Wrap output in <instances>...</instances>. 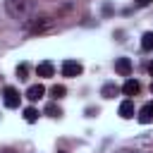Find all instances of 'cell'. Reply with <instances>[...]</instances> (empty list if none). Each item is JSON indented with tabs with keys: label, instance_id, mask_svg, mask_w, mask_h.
<instances>
[{
	"label": "cell",
	"instance_id": "6da1fadb",
	"mask_svg": "<svg viewBox=\"0 0 153 153\" xmlns=\"http://www.w3.org/2000/svg\"><path fill=\"white\" fill-rule=\"evenodd\" d=\"M5 7L10 12L12 19H19V22H29L33 10H36V0H5Z\"/></svg>",
	"mask_w": 153,
	"mask_h": 153
},
{
	"label": "cell",
	"instance_id": "7a4b0ae2",
	"mask_svg": "<svg viewBox=\"0 0 153 153\" xmlns=\"http://www.w3.org/2000/svg\"><path fill=\"white\" fill-rule=\"evenodd\" d=\"M53 26H55L53 17H33L29 24V33H43V31H50Z\"/></svg>",
	"mask_w": 153,
	"mask_h": 153
},
{
	"label": "cell",
	"instance_id": "3957f363",
	"mask_svg": "<svg viewBox=\"0 0 153 153\" xmlns=\"http://www.w3.org/2000/svg\"><path fill=\"white\" fill-rule=\"evenodd\" d=\"M19 91L14 88V86H5L2 88V100H5V105L7 108H19Z\"/></svg>",
	"mask_w": 153,
	"mask_h": 153
},
{
	"label": "cell",
	"instance_id": "277c9868",
	"mask_svg": "<svg viewBox=\"0 0 153 153\" xmlns=\"http://www.w3.org/2000/svg\"><path fill=\"white\" fill-rule=\"evenodd\" d=\"M81 72H84V67H81L76 60H65V62H62V74H65V76H79Z\"/></svg>",
	"mask_w": 153,
	"mask_h": 153
},
{
	"label": "cell",
	"instance_id": "5b68a950",
	"mask_svg": "<svg viewBox=\"0 0 153 153\" xmlns=\"http://www.w3.org/2000/svg\"><path fill=\"white\" fill-rule=\"evenodd\" d=\"M115 72L122 74V76H129L131 74V60L129 57H117L115 60Z\"/></svg>",
	"mask_w": 153,
	"mask_h": 153
},
{
	"label": "cell",
	"instance_id": "8992f818",
	"mask_svg": "<svg viewBox=\"0 0 153 153\" xmlns=\"http://www.w3.org/2000/svg\"><path fill=\"white\" fill-rule=\"evenodd\" d=\"M139 122H141V124L153 122V100H151V103H146V105L139 110Z\"/></svg>",
	"mask_w": 153,
	"mask_h": 153
},
{
	"label": "cell",
	"instance_id": "52a82bcc",
	"mask_svg": "<svg viewBox=\"0 0 153 153\" xmlns=\"http://www.w3.org/2000/svg\"><path fill=\"white\" fill-rule=\"evenodd\" d=\"M139 91H141V84H139L136 79H127L124 86H122V93H124V96H136Z\"/></svg>",
	"mask_w": 153,
	"mask_h": 153
},
{
	"label": "cell",
	"instance_id": "ba28073f",
	"mask_svg": "<svg viewBox=\"0 0 153 153\" xmlns=\"http://www.w3.org/2000/svg\"><path fill=\"white\" fill-rule=\"evenodd\" d=\"M120 117H122V120H131V117H134V103H131L129 98L120 103Z\"/></svg>",
	"mask_w": 153,
	"mask_h": 153
},
{
	"label": "cell",
	"instance_id": "9c48e42d",
	"mask_svg": "<svg viewBox=\"0 0 153 153\" xmlns=\"http://www.w3.org/2000/svg\"><path fill=\"white\" fill-rule=\"evenodd\" d=\"M43 93H45V88H43L41 84H33V86L26 88V98H29V100H38V98H43Z\"/></svg>",
	"mask_w": 153,
	"mask_h": 153
},
{
	"label": "cell",
	"instance_id": "30bf717a",
	"mask_svg": "<svg viewBox=\"0 0 153 153\" xmlns=\"http://www.w3.org/2000/svg\"><path fill=\"white\" fill-rule=\"evenodd\" d=\"M53 72H55V67H53V62H48V60L36 67V74H38V76H53Z\"/></svg>",
	"mask_w": 153,
	"mask_h": 153
},
{
	"label": "cell",
	"instance_id": "8fae6325",
	"mask_svg": "<svg viewBox=\"0 0 153 153\" xmlns=\"http://www.w3.org/2000/svg\"><path fill=\"white\" fill-rule=\"evenodd\" d=\"M117 93H120V86H117V84H105V86L100 88V96H103V98H115Z\"/></svg>",
	"mask_w": 153,
	"mask_h": 153
},
{
	"label": "cell",
	"instance_id": "7c38bea8",
	"mask_svg": "<svg viewBox=\"0 0 153 153\" xmlns=\"http://www.w3.org/2000/svg\"><path fill=\"white\" fill-rule=\"evenodd\" d=\"M141 48L143 50H153V31H146L141 36Z\"/></svg>",
	"mask_w": 153,
	"mask_h": 153
},
{
	"label": "cell",
	"instance_id": "4fadbf2b",
	"mask_svg": "<svg viewBox=\"0 0 153 153\" xmlns=\"http://www.w3.org/2000/svg\"><path fill=\"white\" fill-rule=\"evenodd\" d=\"M45 115H48V117H60L62 110H60L55 103H48V105H45Z\"/></svg>",
	"mask_w": 153,
	"mask_h": 153
},
{
	"label": "cell",
	"instance_id": "5bb4252c",
	"mask_svg": "<svg viewBox=\"0 0 153 153\" xmlns=\"http://www.w3.org/2000/svg\"><path fill=\"white\" fill-rule=\"evenodd\" d=\"M24 120L26 122H36L38 120V110L36 108H24Z\"/></svg>",
	"mask_w": 153,
	"mask_h": 153
},
{
	"label": "cell",
	"instance_id": "9a60e30c",
	"mask_svg": "<svg viewBox=\"0 0 153 153\" xmlns=\"http://www.w3.org/2000/svg\"><path fill=\"white\" fill-rule=\"evenodd\" d=\"M50 93H53V98H65L67 88H65V86H53V88H50Z\"/></svg>",
	"mask_w": 153,
	"mask_h": 153
},
{
	"label": "cell",
	"instance_id": "2e32d148",
	"mask_svg": "<svg viewBox=\"0 0 153 153\" xmlns=\"http://www.w3.org/2000/svg\"><path fill=\"white\" fill-rule=\"evenodd\" d=\"M26 74H29V65L22 62V65L17 67V76H19V79H26Z\"/></svg>",
	"mask_w": 153,
	"mask_h": 153
},
{
	"label": "cell",
	"instance_id": "e0dca14e",
	"mask_svg": "<svg viewBox=\"0 0 153 153\" xmlns=\"http://www.w3.org/2000/svg\"><path fill=\"white\" fill-rule=\"evenodd\" d=\"M148 2H153V0H136V5H148Z\"/></svg>",
	"mask_w": 153,
	"mask_h": 153
},
{
	"label": "cell",
	"instance_id": "ac0fdd59",
	"mask_svg": "<svg viewBox=\"0 0 153 153\" xmlns=\"http://www.w3.org/2000/svg\"><path fill=\"white\" fill-rule=\"evenodd\" d=\"M148 72H151V74H153V62H151V65H148Z\"/></svg>",
	"mask_w": 153,
	"mask_h": 153
},
{
	"label": "cell",
	"instance_id": "d6986e66",
	"mask_svg": "<svg viewBox=\"0 0 153 153\" xmlns=\"http://www.w3.org/2000/svg\"><path fill=\"white\" fill-rule=\"evenodd\" d=\"M57 153H65V151H57Z\"/></svg>",
	"mask_w": 153,
	"mask_h": 153
},
{
	"label": "cell",
	"instance_id": "ffe728a7",
	"mask_svg": "<svg viewBox=\"0 0 153 153\" xmlns=\"http://www.w3.org/2000/svg\"><path fill=\"white\" fill-rule=\"evenodd\" d=\"M151 91H153V84H151Z\"/></svg>",
	"mask_w": 153,
	"mask_h": 153
},
{
	"label": "cell",
	"instance_id": "44dd1931",
	"mask_svg": "<svg viewBox=\"0 0 153 153\" xmlns=\"http://www.w3.org/2000/svg\"><path fill=\"white\" fill-rule=\"evenodd\" d=\"M5 153H10V151H5Z\"/></svg>",
	"mask_w": 153,
	"mask_h": 153
}]
</instances>
